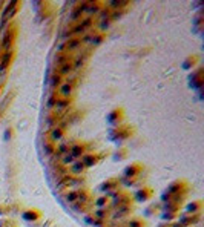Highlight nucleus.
<instances>
[{"label":"nucleus","mask_w":204,"mask_h":227,"mask_svg":"<svg viewBox=\"0 0 204 227\" xmlns=\"http://www.w3.org/2000/svg\"><path fill=\"white\" fill-rule=\"evenodd\" d=\"M58 152H60V153H66V152H69V149L65 146V144H61V146L58 147Z\"/></svg>","instance_id":"5"},{"label":"nucleus","mask_w":204,"mask_h":227,"mask_svg":"<svg viewBox=\"0 0 204 227\" xmlns=\"http://www.w3.org/2000/svg\"><path fill=\"white\" fill-rule=\"evenodd\" d=\"M77 199V193H69L68 195V201H75Z\"/></svg>","instance_id":"6"},{"label":"nucleus","mask_w":204,"mask_h":227,"mask_svg":"<svg viewBox=\"0 0 204 227\" xmlns=\"http://www.w3.org/2000/svg\"><path fill=\"white\" fill-rule=\"evenodd\" d=\"M72 71V65H69V63H66V65L60 69V72H61V75H66V74H69V72Z\"/></svg>","instance_id":"2"},{"label":"nucleus","mask_w":204,"mask_h":227,"mask_svg":"<svg viewBox=\"0 0 204 227\" xmlns=\"http://www.w3.org/2000/svg\"><path fill=\"white\" fill-rule=\"evenodd\" d=\"M51 134H52V140H58V138H61V129H54Z\"/></svg>","instance_id":"3"},{"label":"nucleus","mask_w":204,"mask_h":227,"mask_svg":"<svg viewBox=\"0 0 204 227\" xmlns=\"http://www.w3.org/2000/svg\"><path fill=\"white\" fill-rule=\"evenodd\" d=\"M58 83H61V77L60 75H54L52 77V85H58Z\"/></svg>","instance_id":"4"},{"label":"nucleus","mask_w":204,"mask_h":227,"mask_svg":"<svg viewBox=\"0 0 204 227\" xmlns=\"http://www.w3.org/2000/svg\"><path fill=\"white\" fill-rule=\"evenodd\" d=\"M60 92H61V94H63V95H69L71 92H72V86H71V85H68V83H66V85H63V86H61V88H60Z\"/></svg>","instance_id":"1"}]
</instances>
